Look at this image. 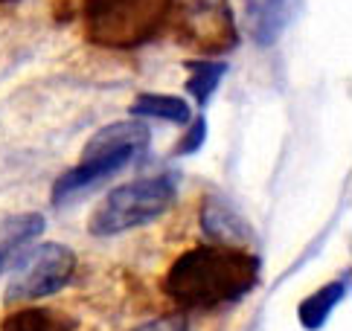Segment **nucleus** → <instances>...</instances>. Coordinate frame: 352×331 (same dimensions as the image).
<instances>
[{
  "instance_id": "1",
  "label": "nucleus",
  "mask_w": 352,
  "mask_h": 331,
  "mask_svg": "<svg viewBox=\"0 0 352 331\" xmlns=\"http://www.w3.org/2000/svg\"><path fill=\"white\" fill-rule=\"evenodd\" d=\"M262 262L233 244H195L163 276V294L181 311H216L245 299L259 285Z\"/></svg>"
},
{
  "instance_id": "2",
  "label": "nucleus",
  "mask_w": 352,
  "mask_h": 331,
  "mask_svg": "<svg viewBox=\"0 0 352 331\" xmlns=\"http://www.w3.org/2000/svg\"><path fill=\"white\" fill-rule=\"evenodd\" d=\"M148 143H152V131L137 117L99 128L85 143L82 160L53 183V203H67L76 195H82L85 189H91L99 181H108L111 174L122 172L125 166H131L143 155Z\"/></svg>"
},
{
  "instance_id": "3",
  "label": "nucleus",
  "mask_w": 352,
  "mask_h": 331,
  "mask_svg": "<svg viewBox=\"0 0 352 331\" xmlns=\"http://www.w3.org/2000/svg\"><path fill=\"white\" fill-rule=\"evenodd\" d=\"M172 0H82L87 41L108 49L140 47L169 23Z\"/></svg>"
},
{
  "instance_id": "4",
  "label": "nucleus",
  "mask_w": 352,
  "mask_h": 331,
  "mask_svg": "<svg viewBox=\"0 0 352 331\" xmlns=\"http://www.w3.org/2000/svg\"><path fill=\"white\" fill-rule=\"evenodd\" d=\"M175 198H178V186L166 174L155 177H137L129 181L99 201L91 221H87V233L96 238H114L122 233H131L137 227H146L157 221L160 215L172 209Z\"/></svg>"
},
{
  "instance_id": "5",
  "label": "nucleus",
  "mask_w": 352,
  "mask_h": 331,
  "mask_svg": "<svg viewBox=\"0 0 352 331\" xmlns=\"http://www.w3.org/2000/svg\"><path fill=\"white\" fill-rule=\"evenodd\" d=\"M76 253L58 241H44V244H30L21 253V259L12 264L9 285H6V302H35L44 297H53L76 276Z\"/></svg>"
},
{
  "instance_id": "6",
  "label": "nucleus",
  "mask_w": 352,
  "mask_h": 331,
  "mask_svg": "<svg viewBox=\"0 0 352 331\" xmlns=\"http://www.w3.org/2000/svg\"><path fill=\"white\" fill-rule=\"evenodd\" d=\"M169 18L178 41L201 56L230 53L239 44L230 0H178Z\"/></svg>"
},
{
  "instance_id": "7",
  "label": "nucleus",
  "mask_w": 352,
  "mask_h": 331,
  "mask_svg": "<svg viewBox=\"0 0 352 331\" xmlns=\"http://www.w3.org/2000/svg\"><path fill=\"white\" fill-rule=\"evenodd\" d=\"M306 0H250V35L259 47H274L297 21Z\"/></svg>"
},
{
  "instance_id": "8",
  "label": "nucleus",
  "mask_w": 352,
  "mask_h": 331,
  "mask_svg": "<svg viewBox=\"0 0 352 331\" xmlns=\"http://www.w3.org/2000/svg\"><path fill=\"white\" fill-rule=\"evenodd\" d=\"M44 233V215L27 212V215H12L0 224V276L21 259L35 238Z\"/></svg>"
},
{
  "instance_id": "9",
  "label": "nucleus",
  "mask_w": 352,
  "mask_h": 331,
  "mask_svg": "<svg viewBox=\"0 0 352 331\" xmlns=\"http://www.w3.org/2000/svg\"><path fill=\"white\" fill-rule=\"evenodd\" d=\"M201 227H204V233L212 241L233 244V247H239L250 236L245 221L239 218V212L219 195H207L204 203H201Z\"/></svg>"
},
{
  "instance_id": "10",
  "label": "nucleus",
  "mask_w": 352,
  "mask_h": 331,
  "mask_svg": "<svg viewBox=\"0 0 352 331\" xmlns=\"http://www.w3.org/2000/svg\"><path fill=\"white\" fill-rule=\"evenodd\" d=\"M344 297H346V276L338 279V282L320 285L311 297H306L303 302H300V308H297L300 326H303L306 331H320Z\"/></svg>"
},
{
  "instance_id": "11",
  "label": "nucleus",
  "mask_w": 352,
  "mask_h": 331,
  "mask_svg": "<svg viewBox=\"0 0 352 331\" xmlns=\"http://www.w3.org/2000/svg\"><path fill=\"white\" fill-rule=\"evenodd\" d=\"M131 117H137V119H163V122H172V125H190L192 108H190V102L181 99V96L140 93L131 105Z\"/></svg>"
},
{
  "instance_id": "12",
  "label": "nucleus",
  "mask_w": 352,
  "mask_h": 331,
  "mask_svg": "<svg viewBox=\"0 0 352 331\" xmlns=\"http://www.w3.org/2000/svg\"><path fill=\"white\" fill-rule=\"evenodd\" d=\"M0 331H76V323L53 308H18L3 317Z\"/></svg>"
},
{
  "instance_id": "13",
  "label": "nucleus",
  "mask_w": 352,
  "mask_h": 331,
  "mask_svg": "<svg viewBox=\"0 0 352 331\" xmlns=\"http://www.w3.org/2000/svg\"><path fill=\"white\" fill-rule=\"evenodd\" d=\"M186 73H190V79H186V91H190V96L195 99V105L204 108L210 96L219 91V84L224 79V73H228V65L224 61H186Z\"/></svg>"
},
{
  "instance_id": "14",
  "label": "nucleus",
  "mask_w": 352,
  "mask_h": 331,
  "mask_svg": "<svg viewBox=\"0 0 352 331\" xmlns=\"http://www.w3.org/2000/svg\"><path fill=\"white\" fill-rule=\"evenodd\" d=\"M131 331H190V317L184 311H169V314H160L155 320H146Z\"/></svg>"
},
{
  "instance_id": "15",
  "label": "nucleus",
  "mask_w": 352,
  "mask_h": 331,
  "mask_svg": "<svg viewBox=\"0 0 352 331\" xmlns=\"http://www.w3.org/2000/svg\"><path fill=\"white\" fill-rule=\"evenodd\" d=\"M204 137H207V119L204 117H198L192 125H190V131H186V137L178 143V155L186 157V155H195V151L204 146Z\"/></svg>"
}]
</instances>
